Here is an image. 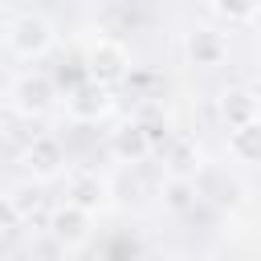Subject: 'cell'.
I'll list each match as a JSON object with an SVG mask.
<instances>
[{
  "label": "cell",
  "mask_w": 261,
  "mask_h": 261,
  "mask_svg": "<svg viewBox=\"0 0 261 261\" xmlns=\"http://www.w3.org/2000/svg\"><path fill=\"white\" fill-rule=\"evenodd\" d=\"M257 224H261V216H257Z\"/></svg>",
  "instance_id": "18"
},
{
  "label": "cell",
  "mask_w": 261,
  "mask_h": 261,
  "mask_svg": "<svg viewBox=\"0 0 261 261\" xmlns=\"http://www.w3.org/2000/svg\"><path fill=\"white\" fill-rule=\"evenodd\" d=\"M253 118H261L257 94L245 90V86H228V90L220 94V122H224V130H237V126H245V122H253Z\"/></svg>",
  "instance_id": "9"
},
{
  "label": "cell",
  "mask_w": 261,
  "mask_h": 261,
  "mask_svg": "<svg viewBox=\"0 0 261 261\" xmlns=\"http://www.w3.org/2000/svg\"><path fill=\"white\" fill-rule=\"evenodd\" d=\"M200 163H204V155H200V147H196L192 139H179V143H171V147H167V155H163L167 179H196Z\"/></svg>",
  "instance_id": "11"
},
{
  "label": "cell",
  "mask_w": 261,
  "mask_h": 261,
  "mask_svg": "<svg viewBox=\"0 0 261 261\" xmlns=\"http://www.w3.org/2000/svg\"><path fill=\"white\" fill-rule=\"evenodd\" d=\"M102 196H106V184H102L94 171H77V175H69V184H65V200L77 204V208H86V212H98Z\"/></svg>",
  "instance_id": "12"
},
{
  "label": "cell",
  "mask_w": 261,
  "mask_h": 261,
  "mask_svg": "<svg viewBox=\"0 0 261 261\" xmlns=\"http://www.w3.org/2000/svg\"><path fill=\"white\" fill-rule=\"evenodd\" d=\"M110 110H114V90H106V86H98V82H90V77H82V82L65 94V114H69L73 122H82V126L106 122Z\"/></svg>",
  "instance_id": "5"
},
{
  "label": "cell",
  "mask_w": 261,
  "mask_h": 261,
  "mask_svg": "<svg viewBox=\"0 0 261 261\" xmlns=\"http://www.w3.org/2000/svg\"><path fill=\"white\" fill-rule=\"evenodd\" d=\"M86 77L98 82V86H106V90L122 86L130 77V49L122 41H114V37L90 41V49H86Z\"/></svg>",
  "instance_id": "2"
},
{
  "label": "cell",
  "mask_w": 261,
  "mask_h": 261,
  "mask_svg": "<svg viewBox=\"0 0 261 261\" xmlns=\"http://www.w3.org/2000/svg\"><path fill=\"white\" fill-rule=\"evenodd\" d=\"M212 12L228 24H245L261 12V0H212Z\"/></svg>",
  "instance_id": "14"
},
{
  "label": "cell",
  "mask_w": 261,
  "mask_h": 261,
  "mask_svg": "<svg viewBox=\"0 0 261 261\" xmlns=\"http://www.w3.org/2000/svg\"><path fill=\"white\" fill-rule=\"evenodd\" d=\"M228 155L245 167H261V118L228 130Z\"/></svg>",
  "instance_id": "10"
},
{
  "label": "cell",
  "mask_w": 261,
  "mask_h": 261,
  "mask_svg": "<svg viewBox=\"0 0 261 261\" xmlns=\"http://www.w3.org/2000/svg\"><path fill=\"white\" fill-rule=\"evenodd\" d=\"M16 224H20V220H16V212H12V208H8V200L0 196V232H12Z\"/></svg>",
  "instance_id": "16"
},
{
  "label": "cell",
  "mask_w": 261,
  "mask_h": 261,
  "mask_svg": "<svg viewBox=\"0 0 261 261\" xmlns=\"http://www.w3.org/2000/svg\"><path fill=\"white\" fill-rule=\"evenodd\" d=\"M163 200H167V208H175V212L192 208V200H196V179H167Z\"/></svg>",
  "instance_id": "15"
},
{
  "label": "cell",
  "mask_w": 261,
  "mask_h": 261,
  "mask_svg": "<svg viewBox=\"0 0 261 261\" xmlns=\"http://www.w3.org/2000/svg\"><path fill=\"white\" fill-rule=\"evenodd\" d=\"M8 208L16 212V220L24 224L37 208H41V184H33V179H24V184H16V188H8Z\"/></svg>",
  "instance_id": "13"
},
{
  "label": "cell",
  "mask_w": 261,
  "mask_h": 261,
  "mask_svg": "<svg viewBox=\"0 0 261 261\" xmlns=\"http://www.w3.org/2000/svg\"><path fill=\"white\" fill-rule=\"evenodd\" d=\"M257 261H261V257H257Z\"/></svg>",
  "instance_id": "19"
},
{
  "label": "cell",
  "mask_w": 261,
  "mask_h": 261,
  "mask_svg": "<svg viewBox=\"0 0 261 261\" xmlns=\"http://www.w3.org/2000/svg\"><path fill=\"white\" fill-rule=\"evenodd\" d=\"M20 163H24L29 179L45 188V184H53V179L65 171V147H61L57 135H33V143L24 147Z\"/></svg>",
  "instance_id": "6"
},
{
  "label": "cell",
  "mask_w": 261,
  "mask_h": 261,
  "mask_svg": "<svg viewBox=\"0 0 261 261\" xmlns=\"http://www.w3.org/2000/svg\"><path fill=\"white\" fill-rule=\"evenodd\" d=\"M8 102H12V110H16L20 118H45V114L57 106V86H53L49 73L29 69V73H20V77L12 82Z\"/></svg>",
  "instance_id": "3"
},
{
  "label": "cell",
  "mask_w": 261,
  "mask_h": 261,
  "mask_svg": "<svg viewBox=\"0 0 261 261\" xmlns=\"http://www.w3.org/2000/svg\"><path fill=\"white\" fill-rule=\"evenodd\" d=\"M16 261H33V257H16Z\"/></svg>",
  "instance_id": "17"
},
{
  "label": "cell",
  "mask_w": 261,
  "mask_h": 261,
  "mask_svg": "<svg viewBox=\"0 0 261 261\" xmlns=\"http://www.w3.org/2000/svg\"><path fill=\"white\" fill-rule=\"evenodd\" d=\"M57 33H53V20L41 16V12H20L8 20V33H4V45L16 61H41L49 49H53Z\"/></svg>",
  "instance_id": "1"
},
{
  "label": "cell",
  "mask_w": 261,
  "mask_h": 261,
  "mask_svg": "<svg viewBox=\"0 0 261 261\" xmlns=\"http://www.w3.org/2000/svg\"><path fill=\"white\" fill-rule=\"evenodd\" d=\"M110 155L118 163H143L147 155H155V139H151V126L143 118H126L110 130Z\"/></svg>",
  "instance_id": "7"
},
{
  "label": "cell",
  "mask_w": 261,
  "mask_h": 261,
  "mask_svg": "<svg viewBox=\"0 0 261 261\" xmlns=\"http://www.w3.org/2000/svg\"><path fill=\"white\" fill-rule=\"evenodd\" d=\"M184 53H188V61H192L196 69H216V65H224V57H228V41H224V33H216V29H208V24H196V29L184 37Z\"/></svg>",
  "instance_id": "8"
},
{
  "label": "cell",
  "mask_w": 261,
  "mask_h": 261,
  "mask_svg": "<svg viewBox=\"0 0 261 261\" xmlns=\"http://www.w3.org/2000/svg\"><path fill=\"white\" fill-rule=\"evenodd\" d=\"M49 237H53L65 253L86 249L90 237H94V212H86V208H77V204H69V200L53 204V208H49Z\"/></svg>",
  "instance_id": "4"
}]
</instances>
